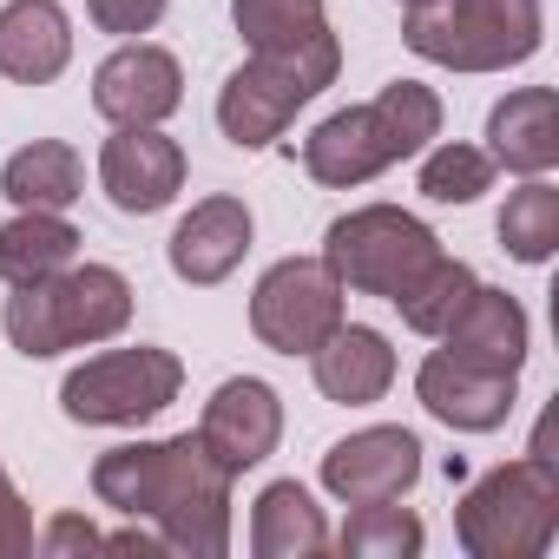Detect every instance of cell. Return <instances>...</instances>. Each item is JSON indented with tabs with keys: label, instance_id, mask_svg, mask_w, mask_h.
Returning a JSON list of instances; mask_svg holds the SVG:
<instances>
[{
	"label": "cell",
	"instance_id": "277c9868",
	"mask_svg": "<svg viewBox=\"0 0 559 559\" xmlns=\"http://www.w3.org/2000/svg\"><path fill=\"white\" fill-rule=\"evenodd\" d=\"M343 73V40L330 27H317L310 40L297 47H270V53H250L224 86H217V132L237 145V152H263L290 132V119L323 93L336 86Z\"/></svg>",
	"mask_w": 559,
	"mask_h": 559
},
{
	"label": "cell",
	"instance_id": "4dcf8cb0",
	"mask_svg": "<svg viewBox=\"0 0 559 559\" xmlns=\"http://www.w3.org/2000/svg\"><path fill=\"white\" fill-rule=\"evenodd\" d=\"M402 8H421V0H402Z\"/></svg>",
	"mask_w": 559,
	"mask_h": 559
},
{
	"label": "cell",
	"instance_id": "52a82bcc",
	"mask_svg": "<svg viewBox=\"0 0 559 559\" xmlns=\"http://www.w3.org/2000/svg\"><path fill=\"white\" fill-rule=\"evenodd\" d=\"M435 257H441V237L402 204H356L323 230V263L336 270V284L382 304H395Z\"/></svg>",
	"mask_w": 559,
	"mask_h": 559
},
{
	"label": "cell",
	"instance_id": "7c38bea8",
	"mask_svg": "<svg viewBox=\"0 0 559 559\" xmlns=\"http://www.w3.org/2000/svg\"><path fill=\"white\" fill-rule=\"evenodd\" d=\"M185 145L165 139L158 126H112V139L99 145V191L112 198V211L126 217H152L185 191Z\"/></svg>",
	"mask_w": 559,
	"mask_h": 559
},
{
	"label": "cell",
	"instance_id": "30bf717a",
	"mask_svg": "<svg viewBox=\"0 0 559 559\" xmlns=\"http://www.w3.org/2000/svg\"><path fill=\"white\" fill-rule=\"evenodd\" d=\"M198 441L237 480V474H250V467H263L276 454V441H284V402H276V389L257 382V376H230V382L211 389Z\"/></svg>",
	"mask_w": 559,
	"mask_h": 559
},
{
	"label": "cell",
	"instance_id": "5b68a950",
	"mask_svg": "<svg viewBox=\"0 0 559 559\" xmlns=\"http://www.w3.org/2000/svg\"><path fill=\"white\" fill-rule=\"evenodd\" d=\"M402 40L415 60L448 73H507L539 53L546 8L539 0H421L402 21Z\"/></svg>",
	"mask_w": 559,
	"mask_h": 559
},
{
	"label": "cell",
	"instance_id": "d6986e66",
	"mask_svg": "<svg viewBox=\"0 0 559 559\" xmlns=\"http://www.w3.org/2000/svg\"><path fill=\"white\" fill-rule=\"evenodd\" d=\"M526 343H533V323L526 310L507 297V290H487L474 284V297L454 310V323L441 330V349L461 356V362H480V369H500V376H520L526 369Z\"/></svg>",
	"mask_w": 559,
	"mask_h": 559
},
{
	"label": "cell",
	"instance_id": "44dd1931",
	"mask_svg": "<svg viewBox=\"0 0 559 559\" xmlns=\"http://www.w3.org/2000/svg\"><path fill=\"white\" fill-rule=\"evenodd\" d=\"M86 191V165L67 139H34L0 165V198L14 211H67Z\"/></svg>",
	"mask_w": 559,
	"mask_h": 559
},
{
	"label": "cell",
	"instance_id": "f546056e",
	"mask_svg": "<svg viewBox=\"0 0 559 559\" xmlns=\"http://www.w3.org/2000/svg\"><path fill=\"white\" fill-rule=\"evenodd\" d=\"M40 546H47V552H80V546H86V552H93V546H106V533H99L93 520H80V513H60V520L40 533Z\"/></svg>",
	"mask_w": 559,
	"mask_h": 559
},
{
	"label": "cell",
	"instance_id": "cb8c5ba5",
	"mask_svg": "<svg viewBox=\"0 0 559 559\" xmlns=\"http://www.w3.org/2000/svg\"><path fill=\"white\" fill-rule=\"evenodd\" d=\"M421 539H428L421 520L408 507H395V500H369V507H356L343 520V533H330V546L343 559H415Z\"/></svg>",
	"mask_w": 559,
	"mask_h": 559
},
{
	"label": "cell",
	"instance_id": "9a60e30c",
	"mask_svg": "<svg viewBox=\"0 0 559 559\" xmlns=\"http://www.w3.org/2000/svg\"><path fill=\"white\" fill-rule=\"evenodd\" d=\"M250 204L243 198H198L185 217H178V230H171V243H165V257H171V276L178 284H191V290H211V284H224V276L243 263V250H250Z\"/></svg>",
	"mask_w": 559,
	"mask_h": 559
},
{
	"label": "cell",
	"instance_id": "83f0119b",
	"mask_svg": "<svg viewBox=\"0 0 559 559\" xmlns=\"http://www.w3.org/2000/svg\"><path fill=\"white\" fill-rule=\"evenodd\" d=\"M86 14L99 34H119V40H139L165 21V0H86Z\"/></svg>",
	"mask_w": 559,
	"mask_h": 559
},
{
	"label": "cell",
	"instance_id": "ffe728a7",
	"mask_svg": "<svg viewBox=\"0 0 559 559\" xmlns=\"http://www.w3.org/2000/svg\"><path fill=\"white\" fill-rule=\"evenodd\" d=\"M250 552L257 559H317L330 552V520L304 480H270L250 507Z\"/></svg>",
	"mask_w": 559,
	"mask_h": 559
},
{
	"label": "cell",
	"instance_id": "8fae6325",
	"mask_svg": "<svg viewBox=\"0 0 559 559\" xmlns=\"http://www.w3.org/2000/svg\"><path fill=\"white\" fill-rule=\"evenodd\" d=\"M178 106H185V67L152 40H126L93 73V112L106 126H165Z\"/></svg>",
	"mask_w": 559,
	"mask_h": 559
},
{
	"label": "cell",
	"instance_id": "7a4b0ae2",
	"mask_svg": "<svg viewBox=\"0 0 559 559\" xmlns=\"http://www.w3.org/2000/svg\"><path fill=\"white\" fill-rule=\"evenodd\" d=\"M435 139H441V93L421 80H389L369 106H343L304 139V171L330 191H356L389 165L421 158Z\"/></svg>",
	"mask_w": 559,
	"mask_h": 559
},
{
	"label": "cell",
	"instance_id": "3957f363",
	"mask_svg": "<svg viewBox=\"0 0 559 559\" xmlns=\"http://www.w3.org/2000/svg\"><path fill=\"white\" fill-rule=\"evenodd\" d=\"M132 323V284L112 263H67L53 276H34V284H14L8 310H0V330L27 362H53L67 349H93L112 343Z\"/></svg>",
	"mask_w": 559,
	"mask_h": 559
},
{
	"label": "cell",
	"instance_id": "ac0fdd59",
	"mask_svg": "<svg viewBox=\"0 0 559 559\" xmlns=\"http://www.w3.org/2000/svg\"><path fill=\"white\" fill-rule=\"evenodd\" d=\"M487 158L513 178H546L559 165V93L520 86L487 112Z\"/></svg>",
	"mask_w": 559,
	"mask_h": 559
},
{
	"label": "cell",
	"instance_id": "e0dca14e",
	"mask_svg": "<svg viewBox=\"0 0 559 559\" xmlns=\"http://www.w3.org/2000/svg\"><path fill=\"white\" fill-rule=\"evenodd\" d=\"M73 60V21L60 0H8L0 8V80L47 86Z\"/></svg>",
	"mask_w": 559,
	"mask_h": 559
},
{
	"label": "cell",
	"instance_id": "5bb4252c",
	"mask_svg": "<svg viewBox=\"0 0 559 559\" xmlns=\"http://www.w3.org/2000/svg\"><path fill=\"white\" fill-rule=\"evenodd\" d=\"M415 480H421V441L408 428H356L323 454V487L343 507L402 500Z\"/></svg>",
	"mask_w": 559,
	"mask_h": 559
},
{
	"label": "cell",
	"instance_id": "484cf974",
	"mask_svg": "<svg viewBox=\"0 0 559 559\" xmlns=\"http://www.w3.org/2000/svg\"><path fill=\"white\" fill-rule=\"evenodd\" d=\"M493 158H487V145H461V139H441V145H428L421 152V178H415V191L428 198V204H474L487 185H493Z\"/></svg>",
	"mask_w": 559,
	"mask_h": 559
},
{
	"label": "cell",
	"instance_id": "4316f807",
	"mask_svg": "<svg viewBox=\"0 0 559 559\" xmlns=\"http://www.w3.org/2000/svg\"><path fill=\"white\" fill-rule=\"evenodd\" d=\"M230 21H237V40L250 53H270V47H297L310 40L323 21V0H230Z\"/></svg>",
	"mask_w": 559,
	"mask_h": 559
},
{
	"label": "cell",
	"instance_id": "7402d4cb",
	"mask_svg": "<svg viewBox=\"0 0 559 559\" xmlns=\"http://www.w3.org/2000/svg\"><path fill=\"white\" fill-rule=\"evenodd\" d=\"M80 257V230L67 224V211H21L0 224V284H34V276H53Z\"/></svg>",
	"mask_w": 559,
	"mask_h": 559
},
{
	"label": "cell",
	"instance_id": "d4e9b609",
	"mask_svg": "<svg viewBox=\"0 0 559 559\" xmlns=\"http://www.w3.org/2000/svg\"><path fill=\"white\" fill-rule=\"evenodd\" d=\"M474 284H480V276H474L461 257H448V250H441V257L415 276V284L395 297V310H402V323H408L415 336H441V330L454 323V310L474 297Z\"/></svg>",
	"mask_w": 559,
	"mask_h": 559
},
{
	"label": "cell",
	"instance_id": "4fadbf2b",
	"mask_svg": "<svg viewBox=\"0 0 559 559\" xmlns=\"http://www.w3.org/2000/svg\"><path fill=\"white\" fill-rule=\"evenodd\" d=\"M415 395H421V408L441 428H454V435H493V428H507V415L520 402V376H500V369H480V362H461V356L435 349L415 369Z\"/></svg>",
	"mask_w": 559,
	"mask_h": 559
},
{
	"label": "cell",
	"instance_id": "2e32d148",
	"mask_svg": "<svg viewBox=\"0 0 559 559\" xmlns=\"http://www.w3.org/2000/svg\"><path fill=\"white\" fill-rule=\"evenodd\" d=\"M310 369H317L323 402L369 408V402H382V395H389V382H395V349H389V336H382V330H369V323H349V317H343V323L310 349Z\"/></svg>",
	"mask_w": 559,
	"mask_h": 559
},
{
	"label": "cell",
	"instance_id": "f1b7e54d",
	"mask_svg": "<svg viewBox=\"0 0 559 559\" xmlns=\"http://www.w3.org/2000/svg\"><path fill=\"white\" fill-rule=\"evenodd\" d=\"M21 552H34V507L21 500L14 474L0 467V559H21Z\"/></svg>",
	"mask_w": 559,
	"mask_h": 559
},
{
	"label": "cell",
	"instance_id": "ba28073f",
	"mask_svg": "<svg viewBox=\"0 0 559 559\" xmlns=\"http://www.w3.org/2000/svg\"><path fill=\"white\" fill-rule=\"evenodd\" d=\"M185 389V362L171 349H99L86 356L67 382H60V408L80 428H139L152 415H165Z\"/></svg>",
	"mask_w": 559,
	"mask_h": 559
},
{
	"label": "cell",
	"instance_id": "6da1fadb",
	"mask_svg": "<svg viewBox=\"0 0 559 559\" xmlns=\"http://www.w3.org/2000/svg\"><path fill=\"white\" fill-rule=\"evenodd\" d=\"M99 507L145 520L165 552L185 559H224L230 552V474L211 461L198 435L171 441H126L93 461Z\"/></svg>",
	"mask_w": 559,
	"mask_h": 559
},
{
	"label": "cell",
	"instance_id": "9c48e42d",
	"mask_svg": "<svg viewBox=\"0 0 559 559\" xmlns=\"http://www.w3.org/2000/svg\"><path fill=\"white\" fill-rule=\"evenodd\" d=\"M343 297L349 290L336 284V270L323 257H284V263H270L257 276V290H250V330L276 356H310L349 317Z\"/></svg>",
	"mask_w": 559,
	"mask_h": 559
},
{
	"label": "cell",
	"instance_id": "603a6c76",
	"mask_svg": "<svg viewBox=\"0 0 559 559\" xmlns=\"http://www.w3.org/2000/svg\"><path fill=\"white\" fill-rule=\"evenodd\" d=\"M500 250L513 263H546L559 250V185L546 178H526L520 191H507V211H500Z\"/></svg>",
	"mask_w": 559,
	"mask_h": 559
},
{
	"label": "cell",
	"instance_id": "8992f818",
	"mask_svg": "<svg viewBox=\"0 0 559 559\" xmlns=\"http://www.w3.org/2000/svg\"><path fill=\"white\" fill-rule=\"evenodd\" d=\"M552 533H559V467L533 454L487 467L454 507V539L467 559H539Z\"/></svg>",
	"mask_w": 559,
	"mask_h": 559
}]
</instances>
